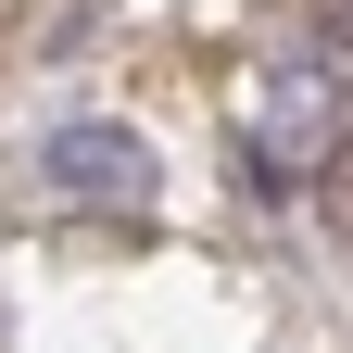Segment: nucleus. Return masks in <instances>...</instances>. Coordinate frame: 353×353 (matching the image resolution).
I'll use <instances>...</instances> for the list:
<instances>
[{
  "label": "nucleus",
  "mask_w": 353,
  "mask_h": 353,
  "mask_svg": "<svg viewBox=\"0 0 353 353\" xmlns=\"http://www.w3.org/2000/svg\"><path fill=\"white\" fill-rule=\"evenodd\" d=\"M51 190L63 202H152L139 126H51Z\"/></svg>",
  "instance_id": "1"
},
{
  "label": "nucleus",
  "mask_w": 353,
  "mask_h": 353,
  "mask_svg": "<svg viewBox=\"0 0 353 353\" xmlns=\"http://www.w3.org/2000/svg\"><path fill=\"white\" fill-rule=\"evenodd\" d=\"M303 26H316V51L353 76V0H316V13H303Z\"/></svg>",
  "instance_id": "2"
}]
</instances>
